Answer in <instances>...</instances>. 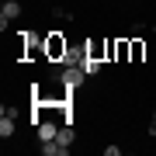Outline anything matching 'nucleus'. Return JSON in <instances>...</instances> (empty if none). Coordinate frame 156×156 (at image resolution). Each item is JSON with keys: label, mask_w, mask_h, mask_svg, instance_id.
<instances>
[{"label": "nucleus", "mask_w": 156, "mask_h": 156, "mask_svg": "<svg viewBox=\"0 0 156 156\" xmlns=\"http://www.w3.org/2000/svg\"><path fill=\"white\" fill-rule=\"evenodd\" d=\"M66 52H69L66 35H59V31H49V35H45V59H49V62H62Z\"/></svg>", "instance_id": "f257e3e1"}, {"label": "nucleus", "mask_w": 156, "mask_h": 156, "mask_svg": "<svg viewBox=\"0 0 156 156\" xmlns=\"http://www.w3.org/2000/svg\"><path fill=\"white\" fill-rule=\"evenodd\" d=\"M62 87H66V94H73V90H80V83L87 80V73H83V66H62Z\"/></svg>", "instance_id": "f03ea898"}, {"label": "nucleus", "mask_w": 156, "mask_h": 156, "mask_svg": "<svg viewBox=\"0 0 156 156\" xmlns=\"http://www.w3.org/2000/svg\"><path fill=\"white\" fill-rule=\"evenodd\" d=\"M59 122H52V118H45L42 115V122L35 125V132H38V142H52V139H59Z\"/></svg>", "instance_id": "7ed1b4c3"}, {"label": "nucleus", "mask_w": 156, "mask_h": 156, "mask_svg": "<svg viewBox=\"0 0 156 156\" xmlns=\"http://www.w3.org/2000/svg\"><path fill=\"white\" fill-rule=\"evenodd\" d=\"M21 35V59H31L35 52H38V38H35L31 31H17Z\"/></svg>", "instance_id": "20e7f679"}, {"label": "nucleus", "mask_w": 156, "mask_h": 156, "mask_svg": "<svg viewBox=\"0 0 156 156\" xmlns=\"http://www.w3.org/2000/svg\"><path fill=\"white\" fill-rule=\"evenodd\" d=\"M17 14H21V4H17V0H7V4L0 7V28L7 31V21H14Z\"/></svg>", "instance_id": "39448f33"}, {"label": "nucleus", "mask_w": 156, "mask_h": 156, "mask_svg": "<svg viewBox=\"0 0 156 156\" xmlns=\"http://www.w3.org/2000/svg\"><path fill=\"white\" fill-rule=\"evenodd\" d=\"M42 153H45V156H66L69 146H62L59 139H52V142H42Z\"/></svg>", "instance_id": "423d86ee"}, {"label": "nucleus", "mask_w": 156, "mask_h": 156, "mask_svg": "<svg viewBox=\"0 0 156 156\" xmlns=\"http://www.w3.org/2000/svg\"><path fill=\"white\" fill-rule=\"evenodd\" d=\"M128 45H132V59H128V62H142V59H146V42L128 38Z\"/></svg>", "instance_id": "0eeeda50"}, {"label": "nucleus", "mask_w": 156, "mask_h": 156, "mask_svg": "<svg viewBox=\"0 0 156 156\" xmlns=\"http://www.w3.org/2000/svg\"><path fill=\"white\" fill-rule=\"evenodd\" d=\"M101 62H104V59H94V56H83V62H80V66H83V73H87V76H94V73H101Z\"/></svg>", "instance_id": "6e6552de"}, {"label": "nucleus", "mask_w": 156, "mask_h": 156, "mask_svg": "<svg viewBox=\"0 0 156 156\" xmlns=\"http://www.w3.org/2000/svg\"><path fill=\"white\" fill-rule=\"evenodd\" d=\"M0 135H4V139L14 135V115H4V118H0Z\"/></svg>", "instance_id": "1a4fd4ad"}, {"label": "nucleus", "mask_w": 156, "mask_h": 156, "mask_svg": "<svg viewBox=\"0 0 156 156\" xmlns=\"http://www.w3.org/2000/svg\"><path fill=\"white\" fill-rule=\"evenodd\" d=\"M59 142H62V146H73V142H76V132H73V125H62V128H59Z\"/></svg>", "instance_id": "9d476101"}, {"label": "nucleus", "mask_w": 156, "mask_h": 156, "mask_svg": "<svg viewBox=\"0 0 156 156\" xmlns=\"http://www.w3.org/2000/svg\"><path fill=\"white\" fill-rule=\"evenodd\" d=\"M153 35H156V24H153Z\"/></svg>", "instance_id": "9b49d317"}]
</instances>
